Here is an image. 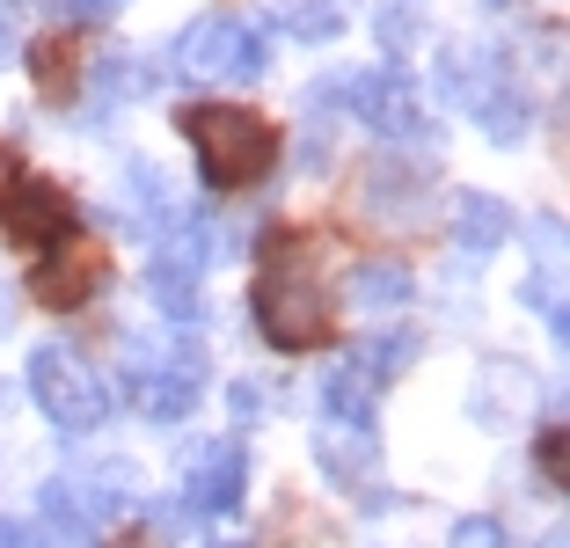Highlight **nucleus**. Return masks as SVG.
Returning <instances> with one entry per match:
<instances>
[{
  "instance_id": "f257e3e1",
  "label": "nucleus",
  "mask_w": 570,
  "mask_h": 548,
  "mask_svg": "<svg viewBox=\"0 0 570 548\" xmlns=\"http://www.w3.org/2000/svg\"><path fill=\"white\" fill-rule=\"evenodd\" d=\"M256 322L278 351H315L330 336V293H322L315 242H271L256 271Z\"/></svg>"
},
{
  "instance_id": "f03ea898",
  "label": "nucleus",
  "mask_w": 570,
  "mask_h": 548,
  "mask_svg": "<svg viewBox=\"0 0 570 548\" xmlns=\"http://www.w3.org/2000/svg\"><path fill=\"white\" fill-rule=\"evenodd\" d=\"M439 96L453 102V110H469L475 125H483L490 139H527V125H534V96H527L520 74H504V59L490 45H446L439 51Z\"/></svg>"
},
{
  "instance_id": "7ed1b4c3",
  "label": "nucleus",
  "mask_w": 570,
  "mask_h": 548,
  "mask_svg": "<svg viewBox=\"0 0 570 548\" xmlns=\"http://www.w3.org/2000/svg\"><path fill=\"white\" fill-rule=\"evenodd\" d=\"M184 139L198 147V168L213 190H249L278 162V133L256 110H242V102H198V110H184Z\"/></svg>"
},
{
  "instance_id": "20e7f679",
  "label": "nucleus",
  "mask_w": 570,
  "mask_h": 548,
  "mask_svg": "<svg viewBox=\"0 0 570 548\" xmlns=\"http://www.w3.org/2000/svg\"><path fill=\"white\" fill-rule=\"evenodd\" d=\"M30 395L67 439L96 432L102 417H110V388L96 381V365H88L73 344H37L30 351Z\"/></svg>"
},
{
  "instance_id": "39448f33",
  "label": "nucleus",
  "mask_w": 570,
  "mask_h": 548,
  "mask_svg": "<svg viewBox=\"0 0 570 548\" xmlns=\"http://www.w3.org/2000/svg\"><path fill=\"white\" fill-rule=\"evenodd\" d=\"M176 67L198 81H256L271 67V30L256 16H198L176 45Z\"/></svg>"
},
{
  "instance_id": "423d86ee",
  "label": "nucleus",
  "mask_w": 570,
  "mask_h": 548,
  "mask_svg": "<svg viewBox=\"0 0 570 548\" xmlns=\"http://www.w3.org/2000/svg\"><path fill=\"white\" fill-rule=\"evenodd\" d=\"M322 102H344L352 117H366L373 133H387V139H424V147H432V133H424V117H417V81H410L403 67L330 74V81H322Z\"/></svg>"
},
{
  "instance_id": "0eeeda50",
  "label": "nucleus",
  "mask_w": 570,
  "mask_h": 548,
  "mask_svg": "<svg viewBox=\"0 0 570 548\" xmlns=\"http://www.w3.org/2000/svg\"><path fill=\"white\" fill-rule=\"evenodd\" d=\"M315 461H322V476L336 482V490H352L366 512H387V482H381V447H373V432H344V424H322V439H315Z\"/></svg>"
},
{
  "instance_id": "6e6552de",
  "label": "nucleus",
  "mask_w": 570,
  "mask_h": 548,
  "mask_svg": "<svg viewBox=\"0 0 570 548\" xmlns=\"http://www.w3.org/2000/svg\"><path fill=\"white\" fill-rule=\"evenodd\" d=\"M96 285H102V249L88 242V234H59L51 256L37 264V300L59 307V315H73V307L96 300Z\"/></svg>"
},
{
  "instance_id": "1a4fd4ad",
  "label": "nucleus",
  "mask_w": 570,
  "mask_h": 548,
  "mask_svg": "<svg viewBox=\"0 0 570 548\" xmlns=\"http://www.w3.org/2000/svg\"><path fill=\"white\" fill-rule=\"evenodd\" d=\"M198 395H205L198 351H168V359H154V365H139V373H132V402L154 417V424L190 417V410H198Z\"/></svg>"
},
{
  "instance_id": "9d476101",
  "label": "nucleus",
  "mask_w": 570,
  "mask_h": 548,
  "mask_svg": "<svg viewBox=\"0 0 570 548\" xmlns=\"http://www.w3.org/2000/svg\"><path fill=\"white\" fill-rule=\"evenodd\" d=\"M176 213H184V198L161 183V168L125 162V183H118V205H110V219H118L125 234H168V227H176Z\"/></svg>"
},
{
  "instance_id": "9b49d317",
  "label": "nucleus",
  "mask_w": 570,
  "mask_h": 548,
  "mask_svg": "<svg viewBox=\"0 0 570 548\" xmlns=\"http://www.w3.org/2000/svg\"><path fill=\"white\" fill-rule=\"evenodd\" d=\"M358 198H366V213L381 227H417L424 219V176H410L403 154H387V162H373L358 176Z\"/></svg>"
},
{
  "instance_id": "f8f14e48",
  "label": "nucleus",
  "mask_w": 570,
  "mask_h": 548,
  "mask_svg": "<svg viewBox=\"0 0 570 548\" xmlns=\"http://www.w3.org/2000/svg\"><path fill=\"white\" fill-rule=\"evenodd\" d=\"M67 219H73V205H67L59 183H45V176L16 183V198H8V234H16V242H30V249H37V242H59Z\"/></svg>"
},
{
  "instance_id": "ddd939ff",
  "label": "nucleus",
  "mask_w": 570,
  "mask_h": 548,
  "mask_svg": "<svg viewBox=\"0 0 570 548\" xmlns=\"http://www.w3.org/2000/svg\"><path fill=\"white\" fill-rule=\"evenodd\" d=\"M242 476H249L242 439H213V447L190 461V512H227V505L242 498Z\"/></svg>"
},
{
  "instance_id": "4468645a",
  "label": "nucleus",
  "mask_w": 570,
  "mask_h": 548,
  "mask_svg": "<svg viewBox=\"0 0 570 548\" xmlns=\"http://www.w3.org/2000/svg\"><path fill=\"white\" fill-rule=\"evenodd\" d=\"M453 242H461V256H469V264L498 256L504 242H512V205L490 198V190H469V198H453Z\"/></svg>"
},
{
  "instance_id": "2eb2a0df",
  "label": "nucleus",
  "mask_w": 570,
  "mask_h": 548,
  "mask_svg": "<svg viewBox=\"0 0 570 548\" xmlns=\"http://www.w3.org/2000/svg\"><path fill=\"white\" fill-rule=\"evenodd\" d=\"M198 278H205V271L168 264V256H154V271H147L154 307H161V315L176 322V330H198V322H205V293H198Z\"/></svg>"
},
{
  "instance_id": "dca6fc26",
  "label": "nucleus",
  "mask_w": 570,
  "mask_h": 548,
  "mask_svg": "<svg viewBox=\"0 0 570 548\" xmlns=\"http://www.w3.org/2000/svg\"><path fill=\"white\" fill-rule=\"evenodd\" d=\"M373 395H381V381L358 373L352 359L322 381V410H330V424H344V432H373Z\"/></svg>"
},
{
  "instance_id": "f3484780",
  "label": "nucleus",
  "mask_w": 570,
  "mask_h": 548,
  "mask_svg": "<svg viewBox=\"0 0 570 548\" xmlns=\"http://www.w3.org/2000/svg\"><path fill=\"white\" fill-rule=\"evenodd\" d=\"M352 300L366 315H395L410 307V264H358L352 271Z\"/></svg>"
},
{
  "instance_id": "a211bd4d",
  "label": "nucleus",
  "mask_w": 570,
  "mask_h": 548,
  "mask_svg": "<svg viewBox=\"0 0 570 548\" xmlns=\"http://www.w3.org/2000/svg\"><path fill=\"white\" fill-rule=\"evenodd\" d=\"M37 498H45V519L67 534V541H88V505H81V490H73V476H51Z\"/></svg>"
},
{
  "instance_id": "6ab92c4d",
  "label": "nucleus",
  "mask_w": 570,
  "mask_h": 548,
  "mask_svg": "<svg viewBox=\"0 0 570 548\" xmlns=\"http://www.w3.org/2000/svg\"><path fill=\"white\" fill-rule=\"evenodd\" d=\"M285 30L301 37V45H330L344 30V8L336 0H285Z\"/></svg>"
},
{
  "instance_id": "aec40b11",
  "label": "nucleus",
  "mask_w": 570,
  "mask_h": 548,
  "mask_svg": "<svg viewBox=\"0 0 570 548\" xmlns=\"http://www.w3.org/2000/svg\"><path fill=\"white\" fill-rule=\"evenodd\" d=\"M527 300H534V315L549 322V336L563 344V336H570V315H563V264H541L534 278H527Z\"/></svg>"
},
{
  "instance_id": "412c9836",
  "label": "nucleus",
  "mask_w": 570,
  "mask_h": 548,
  "mask_svg": "<svg viewBox=\"0 0 570 548\" xmlns=\"http://www.w3.org/2000/svg\"><path fill=\"white\" fill-rule=\"evenodd\" d=\"M410 359H417V336H387V344H358L352 351V365L373 373V381H381V373H403Z\"/></svg>"
},
{
  "instance_id": "4be33fe9",
  "label": "nucleus",
  "mask_w": 570,
  "mask_h": 548,
  "mask_svg": "<svg viewBox=\"0 0 570 548\" xmlns=\"http://www.w3.org/2000/svg\"><path fill=\"white\" fill-rule=\"evenodd\" d=\"M96 88H102V102H132V96H147V74H139V59H102Z\"/></svg>"
},
{
  "instance_id": "5701e85b",
  "label": "nucleus",
  "mask_w": 570,
  "mask_h": 548,
  "mask_svg": "<svg viewBox=\"0 0 570 548\" xmlns=\"http://www.w3.org/2000/svg\"><path fill=\"white\" fill-rule=\"evenodd\" d=\"M37 81H45V96H67V88H73V45H67V37L37 45Z\"/></svg>"
},
{
  "instance_id": "b1692460",
  "label": "nucleus",
  "mask_w": 570,
  "mask_h": 548,
  "mask_svg": "<svg viewBox=\"0 0 570 548\" xmlns=\"http://www.w3.org/2000/svg\"><path fill=\"white\" fill-rule=\"evenodd\" d=\"M381 45H387V51L417 45V16H410L403 0H387V8H381Z\"/></svg>"
},
{
  "instance_id": "393cba45",
  "label": "nucleus",
  "mask_w": 570,
  "mask_h": 548,
  "mask_svg": "<svg viewBox=\"0 0 570 548\" xmlns=\"http://www.w3.org/2000/svg\"><path fill=\"white\" fill-rule=\"evenodd\" d=\"M453 548H504V527L475 512V519H461V527H453Z\"/></svg>"
},
{
  "instance_id": "a878e982",
  "label": "nucleus",
  "mask_w": 570,
  "mask_h": 548,
  "mask_svg": "<svg viewBox=\"0 0 570 548\" xmlns=\"http://www.w3.org/2000/svg\"><path fill=\"white\" fill-rule=\"evenodd\" d=\"M0 548H51L37 527H22V519H0Z\"/></svg>"
},
{
  "instance_id": "bb28decb",
  "label": "nucleus",
  "mask_w": 570,
  "mask_h": 548,
  "mask_svg": "<svg viewBox=\"0 0 570 548\" xmlns=\"http://www.w3.org/2000/svg\"><path fill=\"white\" fill-rule=\"evenodd\" d=\"M541 468H549V482H563V432L541 439Z\"/></svg>"
},
{
  "instance_id": "cd10ccee",
  "label": "nucleus",
  "mask_w": 570,
  "mask_h": 548,
  "mask_svg": "<svg viewBox=\"0 0 570 548\" xmlns=\"http://www.w3.org/2000/svg\"><path fill=\"white\" fill-rule=\"evenodd\" d=\"M235 410H242V417H256V410H264V388H249V381H235Z\"/></svg>"
},
{
  "instance_id": "c85d7f7f",
  "label": "nucleus",
  "mask_w": 570,
  "mask_h": 548,
  "mask_svg": "<svg viewBox=\"0 0 570 548\" xmlns=\"http://www.w3.org/2000/svg\"><path fill=\"white\" fill-rule=\"evenodd\" d=\"M73 8H81V16H96V22H102V16H118L125 0H73Z\"/></svg>"
},
{
  "instance_id": "c756f323",
  "label": "nucleus",
  "mask_w": 570,
  "mask_h": 548,
  "mask_svg": "<svg viewBox=\"0 0 570 548\" xmlns=\"http://www.w3.org/2000/svg\"><path fill=\"white\" fill-rule=\"evenodd\" d=\"M8 51H16V16L0 8V59H8Z\"/></svg>"
},
{
  "instance_id": "7c9ffc66",
  "label": "nucleus",
  "mask_w": 570,
  "mask_h": 548,
  "mask_svg": "<svg viewBox=\"0 0 570 548\" xmlns=\"http://www.w3.org/2000/svg\"><path fill=\"white\" fill-rule=\"evenodd\" d=\"M0 330H8V300H0Z\"/></svg>"
},
{
  "instance_id": "2f4dec72",
  "label": "nucleus",
  "mask_w": 570,
  "mask_h": 548,
  "mask_svg": "<svg viewBox=\"0 0 570 548\" xmlns=\"http://www.w3.org/2000/svg\"><path fill=\"white\" fill-rule=\"evenodd\" d=\"M0 417H8V388H0Z\"/></svg>"
},
{
  "instance_id": "473e14b6",
  "label": "nucleus",
  "mask_w": 570,
  "mask_h": 548,
  "mask_svg": "<svg viewBox=\"0 0 570 548\" xmlns=\"http://www.w3.org/2000/svg\"><path fill=\"white\" fill-rule=\"evenodd\" d=\"M219 548H249V541H219Z\"/></svg>"
},
{
  "instance_id": "72a5a7b5",
  "label": "nucleus",
  "mask_w": 570,
  "mask_h": 548,
  "mask_svg": "<svg viewBox=\"0 0 570 548\" xmlns=\"http://www.w3.org/2000/svg\"><path fill=\"white\" fill-rule=\"evenodd\" d=\"M490 8H512V0H490Z\"/></svg>"
}]
</instances>
